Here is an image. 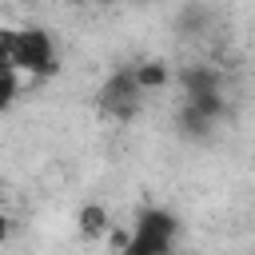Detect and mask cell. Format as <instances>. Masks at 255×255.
<instances>
[{"label":"cell","mask_w":255,"mask_h":255,"mask_svg":"<svg viewBox=\"0 0 255 255\" xmlns=\"http://www.w3.org/2000/svg\"><path fill=\"white\" fill-rule=\"evenodd\" d=\"M175 231H179V223L167 207H143L135 215L128 255H163L175 247Z\"/></svg>","instance_id":"6da1fadb"},{"label":"cell","mask_w":255,"mask_h":255,"mask_svg":"<svg viewBox=\"0 0 255 255\" xmlns=\"http://www.w3.org/2000/svg\"><path fill=\"white\" fill-rule=\"evenodd\" d=\"M12 68L20 76H56L60 64H56V48H52V36L44 28H16V44H12Z\"/></svg>","instance_id":"7a4b0ae2"},{"label":"cell","mask_w":255,"mask_h":255,"mask_svg":"<svg viewBox=\"0 0 255 255\" xmlns=\"http://www.w3.org/2000/svg\"><path fill=\"white\" fill-rule=\"evenodd\" d=\"M139 100H143V92L135 88V76H131V68H116L108 80H104V88H100V108L108 112V116H116V120H135V112H139Z\"/></svg>","instance_id":"3957f363"},{"label":"cell","mask_w":255,"mask_h":255,"mask_svg":"<svg viewBox=\"0 0 255 255\" xmlns=\"http://www.w3.org/2000/svg\"><path fill=\"white\" fill-rule=\"evenodd\" d=\"M175 80L183 88V100L187 96H199V92H219L223 88V72L211 68V64H187V68H179Z\"/></svg>","instance_id":"277c9868"},{"label":"cell","mask_w":255,"mask_h":255,"mask_svg":"<svg viewBox=\"0 0 255 255\" xmlns=\"http://www.w3.org/2000/svg\"><path fill=\"white\" fill-rule=\"evenodd\" d=\"M131 76H135V88H139L143 96L171 84V68H167L163 60H139V64H131Z\"/></svg>","instance_id":"5b68a950"},{"label":"cell","mask_w":255,"mask_h":255,"mask_svg":"<svg viewBox=\"0 0 255 255\" xmlns=\"http://www.w3.org/2000/svg\"><path fill=\"white\" fill-rule=\"evenodd\" d=\"M108 207L104 203H84L80 207V215H76V227H80V235L84 239H100L104 231H108Z\"/></svg>","instance_id":"8992f818"},{"label":"cell","mask_w":255,"mask_h":255,"mask_svg":"<svg viewBox=\"0 0 255 255\" xmlns=\"http://www.w3.org/2000/svg\"><path fill=\"white\" fill-rule=\"evenodd\" d=\"M128 243H131V227L108 223V231H104V247H108V251H128Z\"/></svg>","instance_id":"52a82bcc"},{"label":"cell","mask_w":255,"mask_h":255,"mask_svg":"<svg viewBox=\"0 0 255 255\" xmlns=\"http://www.w3.org/2000/svg\"><path fill=\"white\" fill-rule=\"evenodd\" d=\"M16 96H20V72H0V112L12 108Z\"/></svg>","instance_id":"ba28073f"},{"label":"cell","mask_w":255,"mask_h":255,"mask_svg":"<svg viewBox=\"0 0 255 255\" xmlns=\"http://www.w3.org/2000/svg\"><path fill=\"white\" fill-rule=\"evenodd\" d=\"M12 44H16V28H0V72H16L12 68Z\"/></svg>","instance_id":"9c48e42d"},{"label":"cell","mask_w":255,"mask_h":255,"mask_svg":"<svg viewBox=\"0 0 255 255\" xmlns=\"http://www.w3.org/2000/svg\"><path fill=\"white\" fill-rule=\"evenodd\" d=\"M8 223H12V219H8L4 211H0V239H8Z\"/></svg>","instance_id":"30bf717a"},{"label":"cell","mask_w":255,"mask_h":255,"mask_svg":"<svg viewBox=\"0 0 255 255\" xmlns=\"http://www.w3.org/2000/svg\"><path fill=\"white\" fill-rule=\"evenodd\" d=\"M96 4H116V0H96Z\"/></svg>","instance_id":"8fae6325"},{"label":"cell","mask_w":255,"mask_h":255,"mask_svg":"<svg viewBox=\"0 0 255 255\" xmlns=\"http://www.w3.org/2000/svg\"><path fill=\"white\" fill-rule=\"evenodd\" d=\"M20 4H28V0H20Z\"/></svg>","instance_id":"7c38bea8"},{"label":"cell","mask_w":255,"mask_h":255,"mask_svg":"<svg viewBox=\"0 0 255 255\" xmlns=\"http://www.w3.org/2000/svg\"><path fill=\"white\" fill-rule=\"evenodd\" d=\"M0 243H4V239H0Z\"/></svg>","instance_id":"4fadbf2b"}]
</instances>
